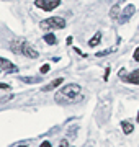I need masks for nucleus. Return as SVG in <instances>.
<instances>
[{
    "mask_svg": "<svg viewBox=\"0 0 139 147\" xmlns=\"http://www.w3.org/2000/svg\"><path fill=\"white\" fill-rule=\"evenodd\" d=\"M62 82H64V79H61V77H59V79H54L53 82H49V84L46 85V87H43V92H49V90H54L56 87L62 85Z\"/></svg>",
    "mask_w": 139,
    "mask_h": 147,
    "instance_id": "obj_8",
    "label": "nucleus"
},
{
    "mask_svg": "<svg viewBox=\"0 0 139 147\" xmlns=\"http://www.w3.org/2000/svg\"><path fill=\"white\" fill-rule=\"evenodd\" d=\"M44 41L48 42V44H56V42H57V39H56V36H54V34L48 33V34H44Z\"/></svg>",
    "mask_w": 139,
    "mask_h": 147,
    "instance_id": "obj_13",
    "label": "nucleus"
},
{
    "mask_svg": "<svg viewBox=\"0 0 139 147\" xmlns=\"http://www.w3.org/2000/svg\"><path fill=\"white\" fill-rule=\"evenodd\" d=\"M57 147H69V142H67V141H62Z\"/></svg>",
    "mask_w": 139,
    "mask_h": 147,
    "instance_id": "obj_18",
    "label": "nucleus"
},
{
    "mask_svg": "<svg viewBox=\"0 0 139 147\" xmlns=\"http://www.w3.org/2000/svg\"><path fill=\"white\" fill-rule=\"evenodd\" d=\"M10 49L15 54H23V56H26L30 59H38V56H39V53L31 44H28L25 39H13L10 42Z\"/></svg>",
    "mask_w": 139,
    "mask_h": 147,
    "instance_id": "obj_2",
    "label": "nucleus"
},
{
    "mask_svg": "<svg viewBox=\"0 0 139 147\" xmlns=\"http://www.w3.org/2000/svg\"><path fill=\"white\" fill-rule=\"evenodd\" d=\"M79 93H80V87L77 84H69L56 93V101L57 103H74L75 98L80 100Z\"/></svg>",
    "mask_w": 139,
    "mask_h": 147,
    "instance_id": "obj_1",
    "label": "nucleus"
},
{
    "mask_svg": "<svg viewBox=\"0 0 139 147\" xmlns=\"http://www.w3.org/2000/svg\"><path fill=\"white\" fill-rule=\"evenodd\" d=\"M124 82H128V84H134V85H139V69L133 70V72L129 74V75H124L123 77Z\"/></svg>",
    "mask_w": 139,
    "mask_h": 147,
    "instance_id": "obj_6",
    "label": "nucleus"
},
{
    "mask_svg": "<svg viewBox=\"0 0 139 147\" xmlns=\"http://www.w3.org/2000/svg\"><path fill=\"white\" fill-rule=\"evenodd\" d=\"M49 70V64H44V65H41V69H39V72L41 74H46Z\"/></svg>",
    "mask_w": 139,
    "mask_h": 147,
    "instance_id": "obj_15",
    "label": "nucleus"
},
{
    "mask_svg": "<svg viewBox=\"0 0 139 147\" xmlns=\"http://www.w3.org/2000/svg\"><path fill=\"white\" fill-rule=\"evenodd\" d=\"M100 41H102V33L98 31V33H95V36H93L90 41H88V46H90V47H95Z\"/></svg>",
    "mask_w": 139,
    "mask_h": 147,
    "instance_id": "obj_10",
    "label": "nucleus"
},
{
    "mask_svg": "<svg viewBox=\"0 0 139 147\" xmlns=\"http://www.w3.org/2000/svg\"><path fill=\"white\" fill-rule=\"evenodd\" d=\"M136 121H138V123H139V113H138V118H136Z\"/></svg>",
    "mask_w": 139,
    "mask_h": 147,
    "instance_id": "obj_21",
    "label": "nucleus"
},
{
    "mask_svg": "<svg viewBox=\"0 0 139 147\" xmlns=\"http://www.w3.org/2000/svg\"><path fill=\"white\" fill-rule=\"evenodd\" d=\"M110 16L111 18H119V5H113L110 10Z\"/></svg>",
    "mask_w": 139,
    "mask_h": 147,
    "instance_id": "obj_12",
    "label": "nucleus"
},
{
    "mask_svg": "<svg viewBox=\"0 0 139 147\" xmlns=\"http://www.w3.org/2000/svg\"><path fill=\"white\" fill-rule=\"evenodd\" d=\"M34 5L44 11H51L61 5V0H34Z\"/></svg>",
    "mask_w": 139,
    "mask_h": 147,
    "instance_id": "obj_4",
    "label": "nucleus"
},
{
    "mask_svg": "<svg viewBox=\"0 0 139 147\" xmlns=\"http://www.w3.org/2000/svg\"><path fill=\"white\" fill-rule=\"evenodd\" d=\"M0 70H5V72L10 74V72H16V67L10 62V61H7V59L0 57Z\"/></svg>",
    "mask_w": 139,
    "mask_h": 147,
    "instance_id": "obj_7",
    "label": "nucleus"
},
{
    "mask_svg": "<svg viewBox=\"0 0 139 147\" xmlns=\"http://www.w3.org/2000/svg\"><path fill=\"white\" fill-rule=\"evenodd\" d=\"M39 147H53V146L49 144V141H44V142H41V146Z\"/></svg>",
    "mask_w": 139,
    "mask_h": 147,
    "instance_id": "obj_17",
    "label": "nucleus"
},
{
    "mask_svg": "<svg viewBox=\"0 0 139 147\" xmlns=\"http://www.w3.org/2000/svg\"><path fill=\"white\" fill-rule=\"evenodd\" d=\"M22 80L25 84H38V82H41V77H22Z\"/></svg>",
    "mask_w": 139,
    "mask_h": 147,
    "instance_id": "obj_11",
    "label": "nucleus"
},
{
    "mask_svg": "<svg viewBox=\"0 0 139 147\" xmlns=\"http://www.w3.org/2000/svg\"><path fill=\"white\" fill-rule=\"evenodd\" d=\"M133 59L136 62H139V47H136V51H134V54H133Z\"/></svg>",
    "mask_w": 139,
    "mask_h": 147,
    "instance_id": "obj_16",
    "label": "nucleus"
},
{
    "mask_svg": "<svg viewBox=\"0 0 139 147\" xmlns=\"http://www.w3.org/2000/svg\"><path fill=\"white\" fill-rule=\"evenodd\" d=\"M18 147H28V146H18Z\"/></svg>",
    "mask_w": 139,
    "mask_h": 147,
    "instance_id": "obj_22",
    "label": "nucleus"
},
{
    "mask_svg": "<svg viewBox=\"0 0 139 147\" xmlns=\"http://www.w3.org/2000/svg\"><path fill=\"white\" fill-rule=\"evenodd\" d=\"M113 51H115V47H110V49H105V51H98V53H96V57H102V56H107V54L113 53Z\"/></svg>",
    "mask_w": 139,
    "mask_h": 147,
    "instance_id": "obj_14",
    "label": "nucleus"
},
{
    "mask_svg": "<svg viewBox=\"0 0 139 147\" xmlns=\"http://www.w3.org/2000/svg\"><path fill=\"white\" fill-rule=\"evenodd\" d=\"M108 74H110V67H107V70H105V77H103L105 80H108Z\"/></svg>",
    "mask_w": 139,
    "mask_h": 147,
    "instance_id": "obj_20",
    "label": "nucleus"
},
{
    "mask_svg": "<svg viewBox=\"0 0 139 147\" xmlns=\"http://www.w3.org/2000/svg\"><path fill=\"white\" fill-rule=\"evenodd\" d=\"M134 11H136V7H134V5H126L123 8V11H121L119 18H118V20H119V23H126V21H128L129 18L134 15Z\"/></svg>",
    "mask_w": 139,
    "mask_h": 147,
    "instance_id": "obj_5",
    "label": "nucleus"
},
{
    "mask_svg": "<svg viewBox=\"0 0 139 147\" xmlns=\"http://www.w3.org/2000/svg\"><path fill=\"white\" fill-rule=\"evenodd\" d=\"M41 30L44 31H54V30H62L65 28V20L61 18V16H49L46 20H43L39 23Z\"/></svg>",
    "mask_w": 139,
    "mask_h": 147,
    "instance_id": "obj_3",
    "label": "nucleus"
},
{
    "mask_svg": "<svg viewBox=\"0 0 139 147\" xmlns=\"http://www.w3.org/2000/svg\"><path fill=\"white\" fill-rule=\"evenodd\" d=\"M121 127H123L124 134H131V132L134 131V126L129 123V121H123V123H121Z\"/></svg>",
    "mask_w": 139,
    "mask_h": 147,
    "instance_id": "obj_9",
    "label": "nucleus"
},
{
    "mask_svg": "<svg viewBox=\"0 0 139 147\" xmlns=\"http://www.w3.org/2000/svg\"><path fill=\"white\" fill-rule=\"evenodd\" d=\"M7 88H10V85H7V84H0V90H7Z\"/></svg>",
    "mask_w": 139,
    "mask_h": 147,
    "instance_id": "obj_19",
    "label": "nucleus"
}]
</instances>
